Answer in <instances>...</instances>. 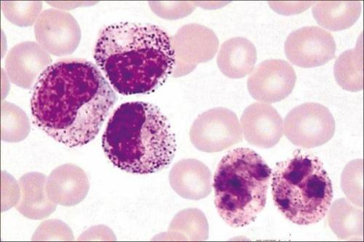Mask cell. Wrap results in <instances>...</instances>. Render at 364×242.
<instances>
[{
    "label": "cell",
    "mask_w": 364,
    "mask_h": 242,
    "mask_svg": "<svg viewBox=\"0 0 364 242\" xmlns=\"http://www.w3.org/2000/svg\"><path fill=\"white\" fill-rule=\"evenodd\" d=\"M29 132L26 115L9 103L3 105V140L17 142L24 139Z\"/></svg>",
    "instance_id": "obj_18"
},
{
    "label": "cell",
    "mask_w": 364,
    "mask_h": 242,
    "mask_svg": "<svg viewBox=\"0 0 364 242\" xmlns=\"http://www.w3.org/2000/svg\"><path fill=\"white\" fill-rule=\"evenodd\" d=\"M336 121L328 109L308 103L291 110L284 120V134L295 145L313 148L328 143L336 133Z\"/></svg>",
    "instance_id": "obj_6"
},
{
    "label": "cell",
    "mask_w": 364,
    "mask_h": 242,
    "mask_svg": "<svg viewBox=\"0 0 364 242\" xmlns=\"http://www.w3.org/2000/svg\"><path fill=\"white\" fill-rule=\"evenodd\" d=\"M95 58L116 92L149 94L172 75L176 54L171 38L149 23H119L102 30Z\"/></svg>",
    "instance_id": "obj_2"
},
{
    "label": "cell",
    "mask_w": 364,
    "mask_h": 242,
    "mask_svg": "<svg viewBox=\"0 0 364 242\" xmlns=\"http://www.w3.org/2000/svg\"><path fill=\"white\" fill-rule=\"evenodd\" d=\"M360 38L354 49L340 55L333 67L338 84L350 92H360L363 88V44Z\"/></svg>",
    "instance_id": "obj_17"
},
{
    "label": "cell",
    "mask_w": 364,
    "mask_h": 242,
    "mask_svg": "<svg viewBox=\"0 0 364 242\" xmlns=\"http://www.w3.org/2000/svg\"><path fill=\"white\" fill-rule=\"evenodd\" d=\"M43 9L42 2H2V10L12 23L27 27L38 21Z\"/></svg>",
    "instance_id": "obj_19"
},
{
    "label": "cell",
    "mask_w": 364,
    "mask_h": 242,
    "mask_svg": "<svg viewBox=\"0 0 364 242\" xmlns=\"http://www.w3.org/2000/svg\"><path fill=\"white\" fill-rule=\"evenodd\" d=\"M257 60L255 45L245 38H233L222 45L218 56V65L224 75L240 79L251 74Z\"/></svg>",
    "instance_id": "obj_14"
},
{
    "label": "cell",
    "mask_w": 364,
    "mask_h": 242,
    "mask_svg": "<svg viewBox=\"0 0 364 242\" xmlns=\"http://www.w3.org/2000/svg\"><path fill=\"white\" fill-rule=\"evenodd\" d=\"M102 147L117 167L134 174H151L173 161L176 137L167 117L155 105L121 104L112 114L102 137Z\"/></svg>",
    "instance_id": "obj_3"
},
{
    "label": "cell",
    "mask_w": 364,
    "mask_h": 242,
    "mask_svg": "<svg viewBox=\"0 0 364 242\" xmlns=\"http://www.w3.org/2000/svg\"><path fill=\"white\" fill-rule=\"evenodd\" d=\"M272 194L287 219L309 226L327 215L333 188L322 162L313 154L297 150L291 158L277 164L272 174Z\"/></svg>",
    "instance_id": "obj_5"
},
{
    "label": "cell",
    "mask_w": 364,
    "mask_h": 242,
    "mask_svg": "<svg viewBox=\"0 0 364 242\" xmlns=\"http://www.w3.org/2000/svg\"><path fill=\"white\" fill-rule=\"evenodd\" d=\"M38 43L48 53L63 56L73 53L80 45L81 31L76 19L68 12L48 9L35 25Z\"/></svg>",
    "instance_id": "obj_9"
},
{
    "label": "cell",
    "mask_w": 364,
    "mask_h": 242,
    "mask_svg": "<svg viewBox=\"0 0 364 242\" xmlns=\"http://www.w3.org/2000/svg\"><path fill=\"white\" fill-rule=\"evenodd\" d=\"M117 96L100 70L83 59L51 65L36 83L34 123L67 146L80 147L99 134Z\"/></svg>",
    "instance_id": "obj_1"
},
{
    "label": "cell",
    "mask_w": 364,
    "mask_h": 242,
    "mask_svg": "<svg viewBox=\"0 0 364 242\" xmlns=\"http://www.w3.org/2000/svg\"><path fill=\"white\" fill-rule=\"evenodd\" d=\"M360 2H318L313 8L317 23L332 32L342 31L351 27L359 18Z\"/></svg>",
    "instance_id": "obj_16"
},
{
    "label": "cell",
    "mask_w": 364,
    "mask_h": 242,
    "mask_svg": "<svg viewBox=\"0 0 364 242\" xmlns=\"http://www.w3.org/2000/svg\"><path fill=\"white\" fill-rule=\"evenodd\" d=\"M284 50L294 65L314 68L323 66L336 57V43L325 29L315 26H306L289 35Z\"/></svg>",
    "instance_id": "obj_8"
},
{
    "label": "cell",
    "mask_w": 364,
    "mask_h": 242,
    "mask_svg": "<svg viewBox=\"0 0 364 242\" xmlns=\"http://www.w3.org/2000/svg\"><path fill=\"white\" fill-rule=\"evenodd\" d=\"M328 224L341 240L363 239V209L348 199H337L328 210Z\"/></svg>",
    "instance_id": "obj_15"
},
{
    "label": "cell",
    "mask_w": 364,
    "mask_h": 242,
    "mask_svg": "<svg viewBox=\"0 0 364 242\" xmlns=\"http://www.w3.org/2000/svg\"><path fill=\"white\" fill-rule=\"evenodd\" d=\"M272 170L254 150L237 148L220 163L214 177L219 215L231 227L253 223L264 210Z\"/></svg>",
    "instance_id": "obj_4"
},
{
    "label": "cell",
    "mask_w": 364,
    "mask_h": 242,
    "mask_svg": "<svg viewBox=\"0 0 364 242\" xmlns=\"http://www.w3.org/2000/svg\"><path fill=\"white\" fill-rule=\"evenodd\" d=\"M51 63L49 53L38 43L24 42L10 50L6 60V68L14 84L30 88Z\"/></svg>",
    "instance_id": "obj_12"
},
{
    "label": "cell",
    "mask_w": 364,
    "mask_h": 242,
    "mask_svg": "<svg viewBox=\"0 0 364 242\" xmlns=\"http://www.w3.org/2000/svg\"><path fill=\"white\" fill-rule=\"evenodd\" d=\"M190 138L203 153H216L241 142L242 134L236 114L218 107L198 116L191 127Z\"/></svg>",
    "instance_id": "obj_7"
},
{
    "label": "cell",
    "mask_w": 364,
    "mask_h": 242,
    "mask_svg": "<svg viewBox=\"0 0 364 242\" xmlns=\"http://www.w3.org/2000/svg\"><path fill=\"white\" fill-rule=\"evenodd\" d=\"M242 134L250 144L262 148L274 147L284 135V121L270 104L255 103L240 119Z\"/></svg>",
    "instance_id": "obj_11"
},
{
    "label": "cell",
    "mask_w": 364,
    "mask_h": 242,
    "mask_svg": "<svg viewBox=\"0 0 364 242\" xmlns=\"http://www.w3.org/2000/svg\"><path fill=\"white\" fill-rule=\"evenodd\" d=\"M296 82L291 65L281 59L266 60L252 72L248 79L250 95L258 101L273 104L287 99Z\"/></svg>",
    "instance_id": "obj_10"
},
{
    "label": "cell",
    "mask_w": 364,
    "mask_h": 242,
    "mask_svg": "<svg viewBox=\"0 0 364 242\" xmlns=\"http://www.w3.org/2000/svg\"><path fill=\"white\" fill-rule=\"evenodd\" d=\"M170 185L181 197L200 200L211 192V173L202 162L193 159L182 160L172 168Z\"/></svg>",
    "instance_id": "obj_13"
},
{
    "label": "cell",
    "mask_w": 364,
    "mask_h": 242,
    "mask_svg": "<svg viewBox=\"0 0 364 242\" xmlns=\"http://www.w3.org/2000/svg\"><path fill=\"white\" fill-rule=\"evenodd\" d=\"M342 189L354 204L363 207V160H356L348 163L342 175Z\"/></svg>",
    "instance_id": "obj_20"
}]
</instances>
